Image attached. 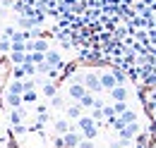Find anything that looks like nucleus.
<instances>
[{
	"label": "nucleus",
	"mask_w": 156,
	"mask_h": 148,
	"mask_svg": "<svg viewBox=\"0 0 156 148\" xmlns=\"http://www.w3.org/2000/svg\"><path fill=\"white\" fill-rule=\"evenodd\" d=\"M118 112H115V108H113V103H111V105H103V117H106V119H111V117H115Z\"/></svg>",
	"instance_id": "23"
},
{
	"label": "nucleus",
	"mask_w": 156,
	"mask_h": 148,
	"mask_svg": "<svg viewBox=\"0 0 156 148\" xmlns=\"http://www.w3.org/2000/svg\"><path fill=\"white\" fill-rule=\"evenodd\" d=\"M41 93H43V98H53V96L58 93V84H53L51 79H46V81L41 84Z\"/></svg>",
	"instance_id": "14"
},
{
	"label": "nucleus",
	"mask_w": 156,
	"mask_h": 148,
	"mask_svg": "<svg viewBox=\"0 0 156 148\" xmlns=\"http://www.w3.org/2000/svg\"><path fill=\"white\" fill-rule=\"evenodd\" d=\"M82 115H84V108L79 105L77 100H75V105H67V108H65V117H67V119H75V122H77Z\"/></svg>",
	"instance_id": "12"
},
{
	"label": "nucleus",
	"mask_w": 156,
	"mask_h": 148,
	"mask_svg": "<svg viewBox=\"0 0 156 148\" xmlns=\"http://www.w3.org/2000/svg\"><path fill=\"white\" fill-rule=\"evenodd\" d=\"M12 76H15V79H27L24 65H17V67H12Z\"/></svg>",
	"instance_id": "22"
},
{
	"label": "nucleus",
	"mask_w": 156,
	"mask_h": 148,
	"mask_svg": "<svg viewBox=\"0 0 156 148\" xmlns=\"http://www.w3.org/2000/svg\"><path fill=\"white\" fill-rule=\"evenodd\" d=\"M98 76H101V86H103V91H111L113 86H118V79H115V74H113V72H101Z\"/></svg>",
	"instance_id": "11"
},
{
	"label": "nucleus",
	"mask_w": 156,
	"mask_h": 148,
	"mask_svg": "<svg viewBox=\"0 0 156 148\" xmlns=\"http://www.w3.org/2000/svg\"><path fill=\"white\" fill-rule=\"evenodd\" d=\"M46 62H48L51 67H58V69H62V67H65V62H62V55H60L58 50H53V48L46 53Z\"/></svg>",
	"instance_id": "10"
},
{
	"label": "nucleus",
	"mask_w": 156,
	"mask_h": 148,
	"mask_svg": "<svg viewBox=\"0 0 156 148\" xmlns=\"http://www.w3.org/2000/svg\"><path fill=\"white\" fill-rule=\"evenodd\" d=\"M51 105H53V108H58V110L65 108V100H62V96H60V93H55V96L51 98Z\"/></svg>",
	"instance_id": "20"
},
{
	"label": "nucleus",
	"mask_w": 156,
	"mask_h": 148,
	"mask_svg": "<svg viewBox=\"0 0 156 148\" xmlns=\"http://www.w3.org/2000/svg\"><path fill=\"white\" fill-rule=\"evenodd\" d=\"M82 81H84V86L89 89L91 93H101L103 91V86H101V76H98L96 72H87V74H82Z\"/></svg>",
	"instance_id": "2"
},
{
	"label": "nucleus",
	"mask_w": 156,
	"mask_h": 148,
	"mask_svg": "<svg viewBox=\"0 0 156 148\" xmlns=\"http://www.w3.org/2000/svg\"><path fill=\"white\" fill-rule=\"evenodd\" d=\"M36 115H48V105H36Z\"/></svg>",
	"instance_id": "29"
},
{
	"label": "nucleus",
	"mask_w": 156,
	"mask_h": 148,
	"mask_svg": "<svg viewBox=\"0 0 156 148\" xmlns=\"http://www.w3.org/2000/svg\"><path fill=\"white\" fill-rule=\"evenodd\" d=\"M108 93H111V100H113V103H118V100H127V98H130V91H127L122 84L113 86V89H111Z\"/></svg>",
	"instance_id": "9"
},
{
	"label": "nucleus",
	"mask_w": 156,
	"mask_h": 148,
	"mask_svg": "<svg viewBox=\"0 0 156 148\" xmlns=\"http://www.w3.org/2000/svg\"><path fill=\"white\" fill-rule=\"evenodd\" d=\"M0 17H2V12H0Z\"/></svg>",
	"instance_id": "31"
},
{
	"label": "nucleus",
	"mask_w": 156,
	"mask_h": 148,
	"mask_svg": "<svg viewBox=\"0 0 156 148\" xmlns=\"http://www.w3.org/2000/svg\"><path fill=\"white\" fill-rule=\"evenodd\" d=\"M12 131H15V134H17V136H24V134H27V131H29V127H27V124H24V122H22V124H15V127H12Z\"/></svg>",
	"instance_id": "24"
},
{
	"label": "nucleus",
	"mask_w": 156,
	"mask_h": 148,
	"mask_svg": "<svg viewBox=\"0 0 156 148\" xmlns=\"http://www.w3.org/2000/svg\"><path fill=\"white\" fill-rule=\"evenodd\" d=\"M137 117H139V115H137V110L127 108V110L122 112V115H118V117H115V122H113L111 127H113V129L118 131L120 127H125V124H132V122H137Z\"/></svg>",
	"instance_id": "3"
},
{
	"label": "nucleus",
	"mask_w": 156,
	"mask_h": 148,
	"mask_svg": "<svg viewBox=\"0 0 156 148\" xmlns=\"http://www.w3.org/2000/svg\"><path fill=\"white\" fill-rule=\"evenodd\" d=\"M75 127L82 131V136H84V139H96V136H98V124H96V119H94V117L82 115L77 122H75Z\"/></svg>",
	"instance_id": "1"
},
{
	"label": "nucleus",
	"mask_w": 156,
	"mask_h": 148,
	"mask_svg": "<svg viewBox=\"0 0 156 148\" xmlns=\"http://www.w3.org/2000/svg\"><path fill=\"white\" fill-rule=\"evenodd\" d=\"M94 100H96V93L87 91V93H84V96H82V98L77 100V103L82 105V108H84V110H91V108H94Z\"/></svg>",
	"instance_id": "15"
},
{
	"label": "nucleus",
	"mask_w": 156,
	"mask_h": 148,
	"mask_svg": "<svg viewBox=\"0 0 156 148\" xmlns=\"http://www.w3.org/2000/svg\"><path fill=\"white\" fill-rule=\"evenodd\" d=\"M7 91L10 93H24V79H12L10 84H7Z\"/></svg>",
	"instance_id": "16"
},
{
	"label": "nucleus",
	"mask_w": 156,
	"mask_h": 148,
	"mask_svg": "<svg viewBox=\"0 0 156 148\" xmlns=\"http://www.w3.org/2000/svg\"><path fill=\"white\" fill-rule=\"evenodd\" d=\"M137 134H139V124L132 122V124H125V127L118 129V139H122V141H132Z\"/></svg>",
	"instance_id": "5"
},
{
	"label": "nucleus",
	"mask_w": 156,
	"mask_h": 148,
	"mask_svg": "<svg viewBox=\"0 0 156 148\" xmlns=\"http://www.w3.org/2000/svg\"><path fill=\"white\" fill-rule=\"evenodd\" d=\"M113 108H115L118 115H122V112L127 110V100H118V103H113Z\"/></svg>",
	"instance_id": "25"
},
{
	"label": "nucleus",
	"mask_w": 156,
	"mask_h": 148,
	"mask_svg": "<svg viewBox=\"0 0 156 148\" xmlns=\"http://www.w3.org/2000/svg\"><path fill=\"white\" fill-rule=\"evenodd\" d=\"M15 34H17V29H15V26H5V29H2V36L10 38V41H12V36H15Z\"/></svg>",
	"instance_id": "26"
},
{
	"label": "nucleus",
	"mask_w": 156,
	"mask_h": 148,
	"mask_svg": "<svg viewBox=\"0 0 156 148\" xmlns=\"http://www.w3.org/2000/svg\"><path fill=\"white\" fill-rule=\"evenodd\" d=\"M2 103L12 110V108H20V105H24V100H22V96L20 93H10V91H5V96H2Z\"/></svg>",
	"instance_id": "8"
},
{
	"label": "nucleus",
	"mask_w": 156,
	"mask_h": 148,
	"mask_svg": "<svg viewBox=\"0 0 156 148\" xmlns=\"http://www.w3.org/2000/svg\"><path fill=\"white\" fill-rule=\"evenodd\" d=\"M53 148H65V139H62V134H58V136L53 139Z\"/></svg>",
	"instance_id": "28"
},
{
	"label": "nucleus",
	"mask_w": 156,
	"mask_h": 148,
	"mask_svg": "<svg viewBox=\"0 0 156 148\" xmlns=\"http://www.w3.org/2000/svg\"><path fill=\"white\" fill-rule=\"evenodd\" d=\"M24 117H27V108L20 105V108H12V110L7 112V119H10V124L15 127V124H22L24 122Z\"/></svg>",
	"instance_id": "7"
},
{
	"label": "nucleus",
	"mask_w": 156,
	"mask_h": 148,
	"mask_svg": "<svg viewBox=\"0 0 156 148\" xmlns=\"http://www.w3.org/2000/svg\"><path fill=\"white\" fill-rule=\"evenodd\" d=\"M89 91L87 86H84V81H82V76H77L75 81H70V86H67V96L72 98V100H79L84 93Z\"/></svg>",
	"instance_id": "4"
},
{
	"label": "nucleus",
	"mask_w": 156,
	"mask_h": 148,
	"mask_svg": "<svg viewBox=\"0 0 156 148\" xmlns=\"http://www.w3.org/2000/svg\"><path fill=\"white\" fill-rule=\"evenodd\" d=\"M7 57H10V62H15V65L27 62V53H22V50H10V53H7Z\"/></svg>",
	"instance_id": "17"
},
{
	"label": "nucleus",
	"mask_w": 156,
	"mask_h": 148,
	"mask_svg": "<svg viewBox=\"0 0 156 148\" xmlns=\"http://www.w3.org/2000/svg\"><path fill=\"white\" fill-rule=\"evenodd\" d=\"M77 148H96V146H94V139H82Z\"/></svg>",
	"instance_id": "27"
},
{
	"label": "nucleus",
	"mask_w": 156,
	"mask_h": 148,
	"mask_svg": "<svg viewBox=\"0 0 156 148\" xmlns=\"http://www.w3.org/2000/svg\"><path fill=\"white\" fill-rule=\"evenodd\" d=\"M10 50H12V41L2 36V38H0V55H7Z\"/></svg>",
	"instance_id": "19"
},
{
	"label": "nucleus",
	"mask_w": 156,
	"mask_h": 148,
	"mask_svg": "<svg viewBox=\"0 0 156 148\" xmlns=\"http://www.w3.org/2000/svg\"><path fill=\"white\" fill-rule=\"evenodd\" d=\"M113 74H115L118 84H125V79H127V72H125L122 67H115V69H113Z\"/></svg>",
	"instance_id": "21"
},
{
	"label": "nucleus",
	"mask_w": 156,
	"mask_h": 148,
	"mask_svg": "<svg viewBox=\"0 0 156 148\" xmlns=\"http://www.w3.org/2000/svg\"><path fill=\"white\" fill-rule=\"evenodd\" d=\"M62 139H65V148H77L79 141H82L84 136H82V131L75 127V129H70L67 134H62Z\"/></svg>",
	"instance_id": "6"
},
{
	"label": "nucleus",
	"mask_w": 156,
	"mask_h": 148,
	"mask_svg": "<svg viewBox=\"0 0 156 148\" xmlns=\"http://www.w3.org/2000/svg\"><path fill=\"white\" fill-rule=\"evenodd\" d=\"M36 98H39L36 89H29V91H24V93H22V100H24V103H36Z\"/></svg>",
	"instance_id": "18"
},
{
	"label": "nucleus",
	"mask_w": 156,
	"mask_h": 148,
	"mask_svg": "<svg viewBox=\"0 0 156 148\" xmlns=\"http://www.w3.org/2000/svg\"><path fill=\"white\" fill-rule=\"evenodd\" d=\"M120 148H135V143H132V141H122V143H120Z\"/></svg>",
	"instance_id": "30"
},
{
	"label": "nucleus",
	"mask_w": 156,
	"mask_h": 148,
	"mask_svg": "<svg viewBox=\"0 0 156 148\" xmlns=\"http://www.w3.org/2000/svg\"><path fill=\"white\" fill-rule=\"evenodd\" d=\"M53 127H55V134H67L70 129H75V124H70L67 117H58V119L53 122Z\"/></svg>",
	"instance_id": "13"
}]
</instances>
